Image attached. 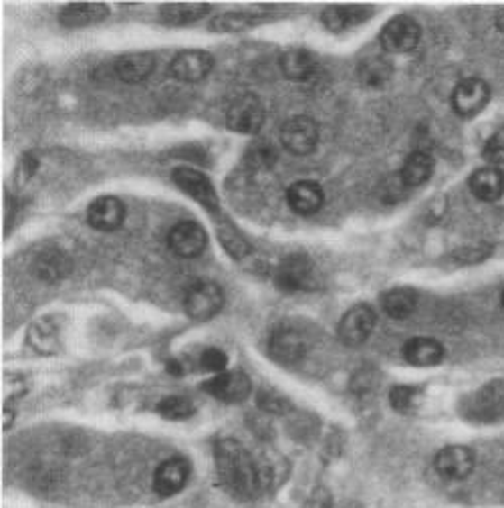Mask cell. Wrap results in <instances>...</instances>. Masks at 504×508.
I'll return each mask as SVG.
<instances>
[{"instance_id": "33", "label": "cell", "mask_w": 504, "mask_h": 508, "mask_svg": "<svg viewBox=\"0 0 504 508\" xmlns=\"http://www.w3.org/2000/svg\"><path fill=\"white\" fill-rule=\"evenodd\" d=\"M389 75L391 65L381 57L367 59L360 67V77L365 85H370V87H381V85L389 79Z\"/></svg>"}, {"instance_id": "42", "label": "cell", "mask_w": 504, "mask_h": 508, "mask_svg": "<svg viewBox=\"0 0 504 508\" xmlns=\"http://www.w3.org/2000/svg\"><path fill=\"white\" fill-rule=\"evenodd\" d=\"M168 369L172 371V374H176V376H182V374H184V369H182V366H180V363H178V361H172V363H170Z\"/></svg>"}, {"instance_id": "43", "label": "cell", "mask_w": 504, "mask_h": 508, "mask_svg": "<svg viewBox=\"0 0 504 508\" xmlns=\"http://www.w3.org/2000/svg\"><path fill=\"white\" fill-rule=\"evenodd\" d=\"M497 27L504 32V8L497 14Z\"/></svg>"}, {"instance_id": "5", "label": "cell", "mask_w": 504, "mask_h": 508, "mask_svg": "<svg viewBox=\"0 0 504 508\" xmlns=\"http://www.w3.org/2000/svg\"><path fill=\"white\" fill-rule=\"evenodd\" d=\"M420 35H422L420 24H417L412 16L399 14L381 29L380 42L386 53L401 55V53H409V50H414L417 47Z\"/></svg>"}, {"instance_id": "36", "label": "cell", "mask_w": 504, "mask_h": 508, "mask_svg": "<svg viewBox=\"0 0 504 508\" xmlns=\"http://www.w3.org/2000/svg\"><path fill=\"white\" fill-rule=\"evenodd\" d=\"M482 156L492 168L504 166V127L490 135L482 150Z\"/></svg>"}, {"instance_id": "11", "label": "cell", "mask_w": 504, "mask_h": 508, "mask_svg": "<svg viewBox=\"0 0 504 508\" xmlns=\"http://www.w3.org/2000/svg\"><path fill=\"white\" fill-rule=\"evenodd\" d=\"M490 87L482 79L470 77L460 81L452 93V107L463 117H474L489 105Z\"/></svg>"}, {"instance_id": "3", "label": "cell", "mask_w": 504, "mask_h": 508, "mask_svg": "<svg viewBox=\"0 0 504 508\" xmlns=\"http://www.w3.org/2000/svg\"><path fill=\"white\" fill-rule=\"evenodd\" d=\"M222 304H225V293L212 281L194 283L184 296L186 315L194 321H210L215 319Z\"/></svg>"}, {"instance_id": "23", "label": "cell", "mask_w": 504, "mask_h": 508, "mask_svg": "<svg viewBox=\"0 0 504 508\" xmlns=\"http://www.w3.org/2000/svg\"><path fill=\"white\" fill-rule=\"evenodd\" d=\"M153 67H156V59L151 53H127L122 55L115 61V75L117 79H122L124 83H142L150 77L153 73Z\"/></svg>"}, {"instance_id": "35", "label": "cell", "mask_w": 504, "mask_h": 508, "mask_svg": "<svg viewBox=\"0 0 504 508\" xmlns=\"http://www.w3.org/2000/svg\"><path fill=\"white\" fill-rule=\"evenodd\" d=\"M220 242L225 244V249L228 250L230 257H234V259H243L249 254L251 247H249V242H246L244 236L236 231V228L233 224H225V226H220Z\"/></svg>"}, {"instance_id": "27", "label": "cell", "mask_w": 504, "mask_h": 508, "mask_svg": "<svg viewBox=\"0 0 504 508\" xmlns=\"http://www.w3.org/2000/svg\"><path fill=\"white\" fill-rule=\"evenodd\" d=\"M317 69V59L305 49H289L280 57V71L290 81H305Z\"/></svg>"}, {"instance_id": "14", "label": "cell", "mask_w": 504, "mask_h": 508, "mask_svg": "<svg viewBox=\"0 0 504 508\" xmlns=\"http://www.w3.org/2000/svg\"><path fill=\"white\" fill-rule=\"evenodd\" d=\"M269 351L275 361L285 363V366H295L305 358L307 341L303 333L297 331L295 327H279L270 335Z\"/></svg>"}, {"instance_id": "16", "label": "cell", "mask_w": 504, "mask_h": 508, "mask_svg": "<svg viewBox=\"0 0 504 508\" xmlns=\"http://www.w3.org/2000/svg\"><path fill=\"white\" fill-rule=\"evenodd\" d=\"M125 220L124 202L114 196H101L87 208V222L99 232H114Z\"/></svg>"}, {"instance_id": "32", "label": "cell", "mask_w": 504, "mask_h": 508, "mask_svg": "<svg viewBox=\"0 0 504 508\" xmlns=\"http://www.w3.org/2000/svg\"><path fill=\"white\" fill-rule=\"evenodd\" d=\"M158 412H160L161 418L178 422V420H188L190 416H194L196 408H194V402L190 400V397L170 395V397H164V400L158 404Z\"/></svg>"}, {"instance_id": "26", "label": "cell", "mask_w": 504, "mask_h": 508, "mask_svg": "<svg viewBox=\"0 0 504 508\" xmlns=\"http://www.w3.org/2000/svg\"><path fill=\"white\" fill-rule=\"evenodd\" d=\"M432 174H434V159L428 151H414V154H409L399 169V177L406 188H414V186L426 184L432 177Z\"/></svg>"}, {"instance_id": "37", "label": "cell", "mask_w": 504, "mask_h": 508, "mask_svg": "<svg viewBox=\"0 0 504 508\" xmlns=\"http://www.w3.org/2000/svg\"><path fill=\"white\" fill-rule=\"evenodd\" d=\"M200 366L202 369L212 371V374H225V369L228 366V355L218 349V347H208L200 355Z\"/></svg>"}, {"instance_id": "34", "label": "cell", "mask_w": 504, "mask_h": 508, "mask_svg": "<svg viewBox=\"0 0 504 508\" xmlns=\"http://www.w3.org/2000/svg\"><path fill=\"white\" fill-rule=\"evenodd\" d=\"M422 400V389L414 386H396L389 392L391 408L401 413L414 412Z\"/></svg>"}, {"instance_id": "38", "label": "cell", "mask_w": 504, "mask_h": 508, "mask_svg": "<svg viewBox=\"0 0 504 508\" xmlns=\"http://www.w3.org/2000/svg\"><path fill=\"white\" fill-rule=\"evenodd\" d=\"M259 405H261L264 412H269V413H283L289 408V402L285 400V397H280L277 394H267V392L262 394L261 392Z\"/></svg>"}, {"instance_id": "12", "label": "cell", "mask_w": 504, "mask_h": 508, "mask_svg": "<svg viewBox=\"0 0 504 508\" xmlns=\"http://www.w3.org/2000/svg\"><path fill=\"white\" fill-rule=\"evenodd\" d=\"M215 67V57L208 50L200 49H188L180 50L170 65V71L176 79L186 81V83H196L208 77V73Z\"/></svg>"}, {"instance_id": "20", "label": "cell", "mask_w": 504, "mask_h": 508, "mask_svg": "<svg viewBox=\"0 0 504 508\" xmlns=\"http://www.w3.org/2000/svg\"><path fill=\"white\" fill-rule=\"evenodd\" d=\"M373 11L370 6H355V5H335L327 6L321 14V21L325 27L333 32H341L345 29L355 27L357 23H363L370 19Z\"/></svg>"}, {"instance_id": "44", "label": "cell", "mask_w": 504, "mask_h": 508, "mask_svg": "<svg viewBox=\"0 0 504 508\" xmlns=\"http://www.w3.org/2000/svg\"><path fill=\"white\" fill-rule=\"evenodd\" d=\"M345 508H362V506H357V504H349V506H345Z\"/></svg>"}, {"instance_id": "28", "label": "cell", "mask_w": 504, "mask_h": 508, "mask_svg": "<svg viewBox=\"0 0 504 508\" xmlns=\"http://www.w3.org/2000/svg\"><path fill=\"white\" fill-rule=\"evenodd\" d=\"M417 295L414 289L408 286H399V289H391L381 296V307L386 311V315L391 319H408L416 311Z\"/></svg>"}, {"instance_id": "24", "label": "cell", "mask_w": 504, "mask_h": 508, "mask_svg": "<svg viewBox=\"0 0 504 508\" xmlns=\"http://www.w3.org/2000/svg\"><path fill=\"white\" fill-rule=\"evenodd\" d=\"M470 192L482 202H497L504 194V174L499 168H481L470 176Z\"/></svg>"}, {"instance_id": "25", "label": "cell", "mask_w": 504, "mask_h": 508, "mask_svg": "<svg viewBox=\"0 0 504 508\" xmlns=\"http://www.w3.org/2000/svg\"><path fill=\"white\" fill-rule=\"evenodd\" d=\"M212 11L206 3H168L160 8V19L168 27H186V24L198 23Z\"/></svg>"}, {"instance_id": "19", "label": "cell", "mask_w": 504, "mask_h": 508, "mask_svg": "<svg viewBox=\"0 0 504 508\" xmlns=\"http://www.w3.org/2000/svg\"><path fill=\"white\" fill-rule=\"evenodd\" d=\"M287 202L290 210L297 212V214L313 216L323 206V188L311 180L295 182L287 192Z\"/></svg>"}, {"instance_id": "15", "label": "cell", "mask_w": 504, "mask_h": 508, "mask_svg": "<svg viewBox=\"0 0 504 508\" xmlns=\"http://www.w3.org/2000/svg\"><path fill=\"white\" fill-rule=\"evenodd\" d=\"M434 466L446 480H464L474 470V452L466 446H446L435 454Z\"/></svg>"}, {"instance_id": "8", "label": "cell", "mask_w": 504, "mask_h": 508, "mask_svg": "<svg viewBox=\"0 0 504 508\" xmlns=\"http://www.w3.org/2000/svg\"><path fill=\"white\" fill-rule=\"evenodd\" d=\"M172 180L178 188L188 194V196L198 200L200 204L210 212V214H218L220 202H218L215 186H212L208 177L202 172H198V169L176 168L172 172Z\"/></svg>"}, {"instance_id": "41", "label": "cell", "mask_w": 504, "mask_h": 508, "mask_svg": "<svg viewBox=\"0 0 504 508\" xmlns=\"http://www.w3.org/2000/svg\"><path fill=\"white\" fill-rule=\"evenodd\" d=\"M37 168H39V162L35 158H32L31 154H27L23 158V162H21V169L24 172V177H31L32 174L37 172Z\"/></svg>"}, {"instance_id": "30", "label": "cell", "mask_w": 504, "mask_h": 508, "mask_svg": "<svg viewBox=\"0 0 504 508\" xmlns=\"http://www.w3.org/2000/svg\"><path fill=\"white\" fill-rule=\"evenodd\" d=\"M279 151L269 140H254L244 150V164L252 169H270L277 164Z\"/></svg>"}, {"instance_id": "17", "label": "cell", "mask_w": 504, "mask_h": 508, "mask_svg": "<svg viewBox=\"0 0 504 508\" xmlns=\"http://www.w3.org/2000/svg\"><path fill=\"white\" fill-rule=\"evenodd\" d=\"M190 478V462L186 458H170L158 466L153 474V490L160 496H174Z\"/></svg>"}, {"instance_id": "1", "label": "cell", "mask_w": 504, "mask_h": 508, "mask_svg": "<svg viewBox=\"0 0 504 508\" xmlns=\"http://www.w3.org/2000/svg\"><path fill=\"white\" fill-rule=\"evenodd\" d=\"M218 478L230 494L241 501L256 498L267 486L262 462L254 460L236 440H220L215 448Z\"/></svg>"}, {"instance_id": "40", "label": "cell", "mask_w": 504, "mask_h": 508, "mask_svg": "<svg viewBox=\"0 0 504 508\" xmlns=\"http://www.w3.org/2000/svg\"><path fill=\"white\" fill-rule=\"evenodd\" d=\"M333 501H331V494L327 490H315V493L309 496V501H307L305 508H331Z\"/></svg>"}, {"instance_id": "9", "label": "cell", "mask_w": 504, "mask_h": 508, "mask_svg": "<svg viewBox=\"0 0 504 508\" xmlns=\"http://www.w3.org/2000/svg\"><path fill=\"white\" fill-rule=\"evenodd\" d=\"M375 327V311L370 304H355L339 321V341L349 347H357L370 339Z\"/></svg>"}, {"instance_id": "6", "label": "cell", "mask_w": 504, "mask_h": 508, "mask_svg": "<svg viewBox=\"0 0 504 508\" xmlns=\"http://www.w3.org/2000/svg\"><path fill=\"white\" fill-rule=\"evenodd\" d=\"M317 141L319 130L317 123H315L311 117H290V120H287L285 125L280 127V143H283L287 151L295 156L311 154V151L317 148Z\"/></svg>"}, {"instance_id": "13", "label": "cell", "mask_w": 504, "mask_h": 508, "mask_svg": "<svg viewBox=\"0 0 504 508\" xmlns=\"http://www.w3.org/2000/svg\"><path fill=\"white\" fill-rule=\"evenodd\" d=\"M251 377L243 374V371H225V374H218L202 386L204 392H208L212 397L226 404H238L246 400L251 394Z\"/></svg>"}, {"instance_id": "39", "label": "cell", "mask_w": 504, "mask_h": 508, "mask_svg": "<svg viewBox=\"0 0 504 508\" xmlns=\"http://www.w3.org/2000/svg\"><path fill=\"white\" fill-rule=\"evenodd\" d=\"M5 397H6V404L11 400H16V397H21L24 392H27V386H24V379L21 376H11L6 374L5 376Z\"/></svg>"}, {"instance_id": "10", "label": "cell", "mask_w": 504, "mask_h": 508, "mask_svg": "<svg viewBox=\"0 0 504 508\" xmlns=\"http://www.w3.org/2000/svg\"><path fill=\"white\" fill-rule=\"evenodd\" d=\"M208 244L206 231L194 220H182L168 234V247L182 259L200 257Z\"/></svg>"}, {"instance_id": "45", "label": "cell", "mask_w": 504, "mask_h": 508, "mask_svg": "<svg viewBox=\"0 0 504 508\" xmlns=\"http://www.w3.org/2000/svg\"><path fill=\"white\" fill-rule=\"evenodd\" d=\"M502 304H504V293H502Z\"/></svg>"}, {"instance_id": "18", "label": "cell", "mask_w": 504, "mask_h": 508, "mask_svg": "<svg viewBox=\"0 0 504 508\" xmlns=\"http://www.w3.org/2000/svg\"><path fill=\"white\" fill-rule=\"evenodd\" d=\"M109 16V6L104 3H71L59 13V23L67 29H83L104 23Z\"/></svg>"}, {"instance_id": "2", "label": "cell", "mask_w": 504, "mask_h": 508, "mask_svg": "<svg viewBox=\"0 0 504 508\" xmlns=\"http://www.w3.org/2000/svg\"><path fill=\"white\" fill-rule=\"evenodd\" d=\"M464 413L468 420L489 423L504 416V379H492L464 402Z\"/></svg>"}, {"instance_id": "21", "label": "cell", "mask_w": 504, "mask_h": 508, "mask_svg": "<svg viewBox=\"0 0 504 508\" xmlns=\"http://www.w3.org/2000/svg\"><path fill=\"white\" fill-rule=\"evenodd\" d=\"M404 358L414 367H434L444 359V347L432 337H414L404 345Z\"/></svg>"}, {"instance_id": "4", "label": "cell", "mask_w": 504, "mask_h": 508, "mask_svg": "<svg viewBox=\"0 0 504 508\" xmlns=\"http://www.w3.org/2000/svg\"><path fill=\"white\" fill-rule=\"evenodd\" d=\"M275 281L279 289L287 293L309 291L317 285V270H315L311 259H307L305 254H293V257H287L277 267Z\"/></svg>"}, {"instance_id": "31", "label": "cell", "mask_w": 504, "mask_h": 508, "mask_svg": "<svg viewBox=\"0 0 504 508\" xmlns=\"http://www.w3.org/2000/svg\"><path fill=\"white\" fill-rule=\"evenodd\" d=\"M256 23H261V16H256L252 13L234 11V13L218 14L216 19L210 23V31H215V32H238V31L254 27Z\"/></svg>"}, {"instance_id": "22", "label": "cell", "mask_w": 504, "mask_h": 508, "mask_svg": "<svg viewBox=\"0 0 504 508\" xmlns=\"http://www.w3.org/2000/svg\"><path fill=\"white\" fill-rule=\"evenodd\" d=\"M29 345L39 353H55L61 345V323L53 315H45L31 325Z\"/></svg>"}, {"instance_id": "7", "label": "cell", "mask_w": 504, "mask_h": 508, "mask_svg": "<svg viewBox=\"0 0 504 508\" xmlns=\"http://www.w3.org/2000/svg\"><path fill=\"white\" fill-rule=\"evenodd\" d=\"M264 123V107L261 99L252 95V93H244V95L236 97L228 107L226 113V125L228 130L236 133L252 135L262 127Z\"/></svg>"}, {"instance_id": "29", "label": "cell", "mask_w": 504, "mask_h": 508, "mask_svg": "<svg viewBox=\"0 0 504 508\" xmlns=\"http://www.w3.org/2000/svg\"><path fill=\"white\" fill-rule=\"evenodd\" d=\"M35 273L47 283H55L71 273V260L61 250H45L35 260Z\"/></svg>"}]
</instances>
